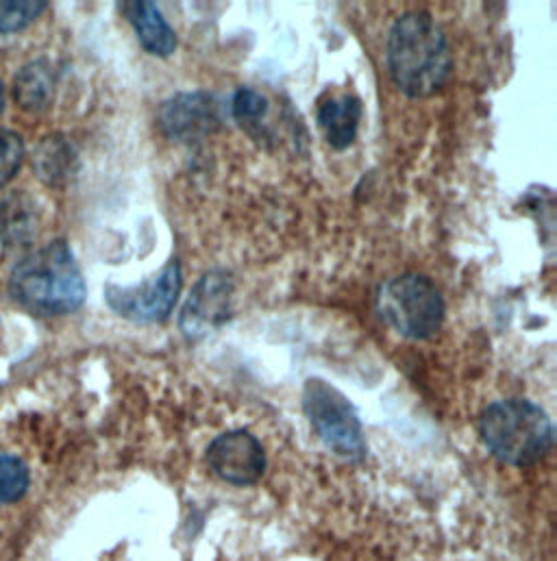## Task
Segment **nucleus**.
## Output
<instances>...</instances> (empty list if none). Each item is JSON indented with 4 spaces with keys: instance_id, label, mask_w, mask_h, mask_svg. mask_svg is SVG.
I'll return each instance as SVG.
<instances>
[{
    "instance_id": "f257e3e1",
    "label": "nucleus",
    "mask_w": 557,
    "mask_h": 561,
    "mask_svg": "<svg viewBox=\"0 0 557 561\" xmlns=\"http://www.w3.org/2000/svg\"><path fill=\"white\" fill-rule=\"evenodd\" d=\"M386 53L393 81L410 99L433 96L453 70L448 39L427 11H410L395 20Z\"/></svg>"
},
{
    "instance_id": "f03ea898",
    "label": "nucleus",
    "mask_w": 557,
    "mask_h": 561,
    "mask_svg": "<svg viewBox=\"0 0 557 561\" xmlns=\"http://www.w3.org/2000/svg\"><path fill=\"white\" fill-rule=\"evenodd\" d=\"M11 298L33 316H66L86 302V279L64 240L26 255L9 277Z\"/></svg>"
},
{
    "instance_id": "7ed1b4c3",
    "label": "nucleus",
    "mask_w": 557,
    "mask_h": 561,
    "mask_svg": "<svg viewBox=\"0 0 557 561\" xmlns=\"http://www.w3.org/2000/svg\"><path fill=\"white\" fill-rule=\"evenodd\" d=\"M479 437L501 463L527 468L547 457L556 431L549 414L525 399H508L488 405L479 419Z\"/></svg>"
},
{
    "instance_id": "20e7f679",
    "label": "nucleus",
    "mask_w": 557,
    "mask_h": 561,
    "mask_svg": "<svg viewBox=\"0 0 557 561\" xmlns=\"http://www.w3.org/2000/svg\"><path fill=\"white\" fill-rule=\"evenodd\" d=\"M377 309L379 316L408 340L433 337L446 313L442 291L433 280L418 273H406L384 283L377 291Z\"/></svg>"
},
{
    "instance_id": "39448f33",
    "label": "nucleus",
    "mask_w": 557,
    "mask_h": 561,
    "mask_svg": "<svg viewBox=\"0 0 557 561\" xmlns=\"http://www.w3.org/2000/svg\"><path fill=\"white\" fill-rule=\"evenodd\" d=\"M303 412L318 439L346 461H362L368 453L362 421L353 403L329 381L311 377L303 388Z\"/></svg>"
},
{
    "instance_id": "423d86ee",
    "label": "nucleus",
    "mask_w": 557,
    "mask_h": 561,
    "mask_svg": "<svg viewBox=\"0 0 557 561\" xmlns=\"http://www.w3.org/2000/svg\"><path fill=\"white\" fill-rule=\"evenodd\" d=\"M181 266L179 260H170L159 275L150 277L139 285H114L110 283L105 287V300L107 305L123 318L139 322V324H150V322H161L166 320L174 302L181 294Z\"/></svg>"
},
{
    "instance_id": "0eeeda50",
    "label": "nucleus",
    "mask_w": 557,
    "mask_h": 561,
    "mask_svg": "<svg viewBox=\"0 0 557 561\" xmlns=\"http://www.w3.org/2000/svg\"><path fill=\"white\" fill-rule=\"evenodd\" d=\"M157 125L168 140L196 144L223 127V107L212 92H181L159 107Z\"/></svg>"
},
{
    "instance_id": "6e6552de",
    "label": "nucleus",
    "mask_w": 557,
    "mask_h": 561,
    "mask_svg": "<svg viewBox=\"0 0 557 561\" xmlns=\"http://www.w3.org/2000/svg\"><path fill=\"white\" fill-rule=\"evenodd\" d=\"M234 279L225 271H212L196 280L181 313L179 329L187 340H203L231 316Z\"/></svg>"
},
{
    "instance_id": "1a4fd4ad",
    "label": "nucleus",
    "mask_w": 557,
    "mask_h": 561,
    "mask_svg": "<svg viewBox=\"0 0 557 561\" xmlns=\"http://www.w3.org/2000/svg\"><path fill=\"white\" fill-rule=\"evenodd\" d=\"M207 466L225 483L253 485L266 470V450L253 433L245 428L227 431L209 444Z\"/></svg>"
},
{
    "instance_id": "9d476101",
    "label": "nucleus",
    "mask_w": 557,
    "mask_h": 561,
    "mask_svg": "<svg viewBox=\"0 0 557 561\" xmlns=\"http://www.w3.org/2000/svg\"><path fill=\"white\" fill-rule=\"evenodd\" d=\"M42 227V214L31 194L15 190L0 201V242L9 251L31 247Z\"/></svg>"
},
{
    "instance_id": "9b49d317",
    "label": "nucleus",
    "mask_w": 557,
    "mask_h": 561,
    "mask_svg": "<svg viewBox=\"0 0 557 561\" xmlns=\"http://www.w3.org/2000/svg\"><path fill=\"white\" fill-rule=\"evenodd\" d=\"M125 18L132 22L134 31L138 33L139 44L146 53L155 57H170L177 50L179 37L174 28L163 18L157 2L150 0H132L121 4Z\"/></svg>"
},
{
    "instance_id": "f8f14e48",
    "label": "nucleus",
    "mask_w": 557,
    "mask_h": 561,
    "mask_svg": "<svg viewBox=\"0 0 557 561\" xmlns=\"http://www.w3.org/2000/svg\"><path fill=\"white\" fill-rule=\"evenodd\" d=\"M362 118H364V103L355 94L327 99L318 107V116H316L318 127L322 129L329 146L336 150H346L355 141Z\"/></svg>"
},
{
    "instance_id": "ddd939ff",
    "label": "nucleus",
    "mask_w": 557,
    "mask_h": 561,
    "mask_svg": "<svg viewBox=\"0 0 557 561\" xmlns=\"http://www.w3.org/2000/svg\"><path fill=\"white\" fill-rule=\"evenodd\" d=\"M33 170L42 183L64 187L79 170V152L64 136H48L33 150Z\"/></svg>"
},
{
    "instance_id": "4468645a",
    "label": "nucleus",
    "mask_w": 557,
    "mask_h": 561,
    "mask_svg": "<svg viewBox=\"0 0 557 561\" xmlns=\"http://www.w3.org/2000/svg\"><path fill=\"white\" fill-rule=\"evenodd\" d=\"M55 83H57L55 68L46 59H35L15 75L13 99L24 112L39 114L48 110V105L53 103Z\"/></svg>"
},
{
    "instance_id": "2eb2a0df",
    "label": "nucleus",
    "mask_w": 557,
    "mask_h": 561,
    "mask_svg": "<svg viewBox=\"0 0 557 561\" xmlns=\"http://www.w3.org/2000/svg\"><path fill=\"white\" fill-rule=\"evenodd\" d=\"M269 110H271L269 99L251 88H240L231 99L234 121L242 127V131L251 134L258 140H262L264 118L269 116Z\"/></svg>"
},
{
    "instance_id": "dca6fc26",
    "label": "nucleus",
    "mask_w": 557,
    "mask_h": 561,
    "mask_svg": "<svg viewBox=\"0 0 557 561\" xmlns=\"http://www.w3.org/2000/svg\"><path fill=\"white\" fill-rule=\"evenodd\" d=\"M31 477L22 459L13 455H0V503L9 505L20 501L29 490Z\"/></svg>"
},
{
    "instance_id": "f3484780",
    "label": "nucleus",
    "mask_w": 557,
    "mask_h": 561,
    "mask_svg": "<svg viewBox=\"0 0 557 561\" xmlns=\"http://www.w3.org/2000/svg\"><path fill=\"white\" fill-rule=\"evenodd\" d=\"M46 7L42 0H0V33H15L29 26Z\"/></svg>"
},
{
    "instance_id": "a211bd4d",
    "label": "nucleus",
    "mask_w": 557,
    "mask_h": 561,
    "mask_svg": "<svg viewBox=\"0 0 557 561\" xmlns=\"http://www.w3.org/2000/svg\"><path fill=\"white\" fill-rule=\"evenodd\" d=\"M24 159V141L9 129H0V187H4L15 172L20 170Z\"/></svg>"
},
{
    "instance_id": "6ab92c4d",
    "label": "nucleus",
    "mask_w": 557,
    "mask_h": 561,
    "mask_svg": "<svg viewBox=\"0 0 557 561\" xmlns=\"http://www.w3.org/2000/svg\"><path fill=\"white\" fill-rule=\"evenodd\" d=\"M4 110V88H2V81H0V114Z\"/></svg>"
}]
</instances>
